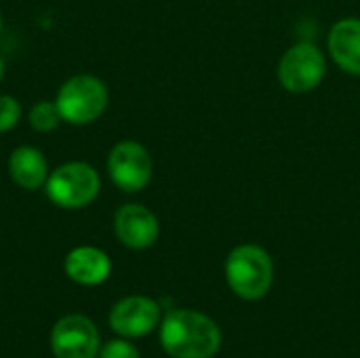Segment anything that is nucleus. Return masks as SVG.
<instances>
[{
	"mask_svg": "<svg viewBox=\"0 0 360 358\" xmlns=\"http://www.w3.org/2000/svg\"><path fill=\"white\" fill-rule=\"evenodd\" d=\"M226 281L245 302H257L268 295L274 283V264L259 245H240L226 260Z\"/></svg>",
	"mask_w": 360,
	"mask_h": 358,
	"instance_id": "obj_2",
	"label": "nucleus"
},
{
	"mask_svg": "<svg viewBox=\"0 0 360 358\" xmlns=\"http://www.w3.org/2000/svg\"><path fill=\"white\" fill-rule=\"evenodd\" d=\"M114 234L127 249L143 251L156 243L160 224L148 207L139 203H127L114 213Z\"/></svg>",
	"mask_w": 360,
	"mask_h": 358,
	"instance_id": "obj_9",
	"label": "nucleus"
},
{
	"mask_svg": "<svg viewBox=\"0 0 360 358\" xmlns=\"http://www.w3.org/2000/svg\"><path fill=\"white\" fill-rule=\"evenodd\" d=\"M63 270H65L68 279L74 281L76 285L97 287L110 279L112 262L105 251L91 247V245H82V247L72 249L65 255Z\"/></svg>",
	"mask_w": 360,
	"mask_h": 358,
	"instance_id": "obj_10",
	"label": "nucleus"
},
{
	"mask_svg": "<svg viewBox=\"0 0 360 358\" xmlns=\"http://www.w3.org/2000/svg\"><path fill=\"white\" fill-rule=\"evenodd\" d=\"M44 192L49 200L59 209H84L99 196L101 177L97 169L89 162H63L49 173Z\"/></svg>",
	"mask_w": 360,
	"mask_h": 358,
	"instance_id": "obj_3",
	"label": "nucleus"
},
{
	"mask_svg": "<svg viewBox=\"0 0 360 358\" xmlns=\"http://www.w3.org/2000/svg\"><path fill=\"white\" fill-rule=\"evenodd\" d=\"M108 87L93 74H76L68 78L55 97L63 122L82 127L95 122L108 108Z\"/></svg>",
	"mask_w": 360,
	"mask_h": 358,
	"instance_id": "obj_4",
	"label": "nucleus"
},
{
	"mask_svg": "<svg viewBox=\"0 0 360 358\" xmlns=\"http://www.w3.org/2000/svg\"><path fill=\"white\" fill-rule=\"evenodd\" d=\"M21 118V103L11 95H0V133H8Z\"/></svg>",
	"mask_w": 360,
	"mask_h": 358,
	"instance_id": "obj_14",
	"label": "nucleus"
},
{
	"mask_svg": "<svg viewBox=\"0 0 360 358\" xmlns=\"http://www.w3.org/2000/svg\"><path fill=\"white\" fill-rule=\"evenodd\" d=\"M160 346L171 358H211L221 346V331L198 310H171L160 321Z\"/></svg>",
	"mask_w": 360,
	"mask_h": 358,
	"instance_id": "obj_1",
	"label": "nucleus"
},
{
	"mask_svg": "<svg viewBox=\"0 0 360 358\" xmlns=\"http://www.w3.org/2000/svg\"><path fill=\"white\" fill-rule=\"evenodd\" d=\"M154 162L148 148L139 141H118L108 154V173L122 192H141L152 179Z\"/></svg>",
	"mask_w": 360,
	"mask_h": 358,
	"instance_id": "obj_6",
	"label": "nucleus"
},
{
	"mask_svg": "<svg viewBox=\"0 0 360 358\" xmlns=\"http://www.w3.org/2000/svg\"><path fill=\"white\" fill-rule=\"evenodd\" d=\"M276 74L285 91L295 95L310 93L325 80V53L312 42H297L283 53Z\"/></svg>",
	"mask_w": 360,
	"mask_h": 358,
	"instance_id": "obj_5",
	"label": "nucleus"
},
{
	"mask_svg": "<svg viewBox=\"0 0 360 358\" xmlns=\"http://www.w3.org/2000/svg\"><path fill=\"white\" fill-rule=\"evenodd\" d=\"M160 306L146 295H129L110 310V329L127 340H139L152 333L160 323Z\"/></svg>",
	"mask_w": 360,
	"mask_h": 358,
	"instance_id": "obj_8",
	"label": "nucleus"
},
{
	"mask_svg": "<svg viewBox=\"0 0 360 358\" xmlns=\"http://www.w3.org/2000/svg\"><path fill=\"white\" fill-rule=\"evenodd\" d=\"M97 358H139V350L127 338H120L103 344Z\"/></svg>",
	"mask_w": 360,
	"mask_h": 358,
	"instance_id": "obj_15",
	"label": "nucleus"
},
{
	"mask_svg": "<svg viewBox=\"0 0 360 358\" xmlns=\"http://www.w3.org/2000/svg\"><path fill=\"white\" fill-rule=\"evenodd\" d=\"M4 70H6V63H4V59H2V55H0V82H2V78H4Z\"/></svg>",
	"mask_w": 360,
	"mask_h": 358,
	"instance_id": "obj_16",
	"label": "nucleus"
},
{
	"mask_svg": "<svg viewBox=\"0 0 360 358\" xmlns=\"http://www.w3.org/2000/svg\"><path fill=\"white\" fill-rule=\"evenodd\" d=\"M333 61L348 74L360 76V19L346 17L333 23L327 38Z\"/></svg>",
	"mask_w": 360,
	"mask_h": 358,
	"instance_id": "obj_11",
	"label": "nucleus"
},
{
	"mask_svg": "<svg viewBox=\"0 0 360 358\" xmlns=\"http://www.w3.org/2000/svg\"><path fill=\"white\" fill-rule=\"evenodd\" d=\"M0 32H2V11H0Z\"/></svg>",
	"mask_w": 360,
	"mask_h": 358,
	"instance_id": "obj_17",
	"label": "nucleus"
},
{
	"mask_svg": "<svg viewBox=\"0 0 360 358\" xmlns=\"http://www.w3.org/2000/svg\"><path fill=\"white\" fill-rule=\"evenodd\" d=\"M61 114H59V108L55 101H49V99H40L38 103L32 106L30 114H27V122L34 131L38 133H49V131H55L61 122Z\"/></svg>",
	"mask_w": 360,
	"mask_h": 358,
	"instance_id": "obj_13",
	"label": "nucleus"
},
{
	"mask_svg": "<svg viewBox=\"0 0 360 358\" xmlns=\"http://www.w3.org/2000/svg\"><path fill=\"white\" fill-rule=\"evenodd\" d=\"M8 175L11 179L27 192L44 188L49 179L46 156L34 146H19L8 156Z\"/></svg>",
	"mask_w": 360,
	"mask_h": 358,
	"instance_id": "obj_12",
	"label": "nucleus"
},
{
	"mask_svg": "<svg viewBox=\"0 0 360 358\" xmlns=\"http://www.w3.org/2000/svg\"><path fill=\"white\" fill-rule=\"evenodd\" d=\"M51 352L55 358H97L101 338L95 323L84 314H65L51 329Z\"/></svg>",
	"mask_w": 360,
	"mask_h": 358,
	"instance_id": "obj_7",
	"label": "nucleus"
}]
</instances>
